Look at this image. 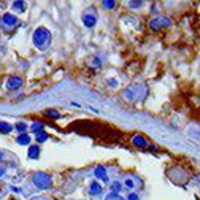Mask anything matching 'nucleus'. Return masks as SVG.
Wrapping results in <instances>:
<instances>
[{
	"instance_id": "f257e3e1",
	"label": "nucleus",
	"mask_w": 200,
	"mask_h": 200,
	"mask_svg": "<svg viewBox=\"0 0 200 200\" xmlns=\"http://www.w3.org/2000/svg\"><path fill=\"white\" fill-rule=\"evenodd\" d=\"M49 30L45 29V27H38V29L33 32V43H35V46L38 48H45V45L49 43Z\"/></svg>"
},
{
	"instance_id": "f03ea898",
	"label": "nucleus",
	"mask_w": 200,
	"mask_h": 200,
	"mask_svg": "<svg viewBox=\"0 0 200 200\" xmlns=\"http://www.w3.org/2000/svg\"><path fill=\"white\" fill-rule=\"evenodd\" d=\"M32 181L38 189H48L51 186V176L48 173H43V171H38V173L33 175Z\"/></svg>"
},
{
	"instance_id": "7ed1b4c3",
	"label": "nucleus",
	"mask_w": 200,
	"mask_h": 200,
	"mask_svg": "<svg viewBox=\"0 0 200 200\" xmlns=\"http://www.w3.org/2000/svg\"><path fill=\"white\" fill-rule=\"evenodd\" d=\"M143 94H144V86H143V84H138V83H135V84L129 86L126 91H124V95H126L129 100L140 99Z\"/></svg>"
},
{
	"instance_id": "20e7f679",
	"label": "nucleus",
	"mask_w": 200,
	"mask_h": 200,
	"mask_svg": "<svg viewBox=\"0 0 200 200\" xmlns=\"http://www.w3.org/2000/svg\"><path fill=\"white\" fill-rule=\"evenodd\" d=\"M170 25V19L165 18V16H161V18H156L149 22V27L153 30H161V29H165V27Z\"/></svg>"
},
{
	"instance_id": "39448f33",
	"label": "nucleus",
	"mask_w": 200,
	"mask_h": 200,
	"mask_svg": "<svg viewBox=\"0 0 200 200\" xmlns=\"http://www.w3.org/2000/svg\"><path fill=\"white\" fill-rule=\"evenodd\" d=\"M95 176L99 178V180H102L103 183H107L108 181V175H107V170H105V167H102V165H99L97 168H95Z\"/></svg>"
},
{
	"instance_id": "423d86ee",
	"label": "nucleus",
	"mask_w": 200,
	"mask_h": 200,
	"mask_svg": "<svg viewBox=\"0 0 200 200\" xmlns=\"http://www.w3.org/2000/svg\"><path fill=\"white\" fill-rule=\"evenodd\" d=\"M21 84H22V80H21L19 76H13L8 80V83H6V86H8L10 89H19Z\"/></svg>"
},
{
	"instance_id": "0eeeda50",
	"label": "nucleus",
	"mask_w": 200,
	"mask_h": 200,
	"mask_svg": "<svg viewBox=\"0 0 200 200\" xmlns=\"http://www.w3.org/2000/svg\"><path fill=\"white\" fill-rule=\"evenodd\" d=\"M83 22H84L86 27H94L95 22H97V18H95V15H84L83 16Z\"/></svg>"
},
{
	"instance_id": "6e6552de",
	"label": "nucleus",
	"mask_w": 200,
	"mask_h": 200,
	"mask_svg": "<svg viewBox=\"0 0 200 200\" xmlns=\"http://www.w3.org/2000/svg\"><path fill=\"white\" fill-rule=\"evenodd\" d=\"M2 21H3V24H5V25H15L18 19H16V16L10 15V13H5L3 18H2Z\"/></svg>"
},
{
	"instance_id": "1a4fd4ad",
	"label": "nucleus",
	"mask_w": 200,
	"mask_h": 200,
	"mask_svg": "<svg viewBox=\"0 0 200 200\" xmlns=\"http://www.w3.org/2000/svg\"><path fill=\"white\" fill-rule=\"evenodd\" d=\"M29 157H30V159H38V157H40L38 144H32V146H29Z\"/></svg>"
},
{
	"instance_id": "9d476101",
	"label": "nucleus",
	"mask_w": 200,
	"mask_h": 200,
	"mask_svg": "<svg viewBox=\"0 0 200 200\" xmlns=\"http://www.w3.org/2000/svg\"><path fill=\"white\" fill-rule=\"evenodd\" d=\"M102 192V186L99 184V183H91V186H89V194L91 195H97V194H100Z\"/></svg>"
},
{
	"instance_id": "9b49d317",
	"label": "nucleus",
	"mask_w": 200,
	"mask_h": 200,
	"mask_svg": "<svg viewBox=\"0 0 200 200\" xmlns=\"http://www.w3.org/2000/svg\"><path fill=\"white\" fill-rule=\"evenodd\" d=\"M132 141H134V144H135L137 148H144V146L148 144V143H146V140H144L141 135H135Z\"/></svg>"
},
{
	"instance_id": "f8f14e48",
	"label": "nucleus",
	"mask_w": 200,
	"mask_h": 200,
	"mask_svg": "<svg viewBox=\"0 0 200 200\" xmlns=\"http://www.w3.org/2000/svg\"><path fill=\"white\" fill-rule=\"evenodd\" d=\"M13 130V126L8 122H5V121H0V132H3V134H8Z\"/></svg>"
},
{
	"instance_id": "ddd939ff",
	"label": "nucleus",
	"mask_w": 200,
	"mask_h": 200,
	"mask_svg": "<svg viewBox=\"0 0 200 200\" xmlns=\"http://www.w3.org/2000/svg\"><path fill=\"white\" fill-rule=\"evenodd\" d=\"M18 143H19V144H29V143H30V137L27 135V134H21V135L18 137Z\"/></svg>"
},
{
	"instance_id": "4468645a",
	"label": "nucleus",
	"mask_w": 200,
	"mask_h": 200,
	"mask_svg": "<svg viewBox=\"0 0 200 200\" xmlns=\"http://www.w3.org/2000/svg\"><path fill=\"white\" fill-rule=\"evenodd\" d=\"M13 8H16L18 11H24L25 10V3L21 2V0H16V2H13Z\"/></svg>"
},
{
	"instance_id": "2eb2a0df",
	"label": "nucleus",
	"mask_w": 200,
	"mask_h": 200,
	"mask_svg": "<svg viewBox=\"0 0 200 200\" xmlns=\"http://www.w3.org/2000/svg\"><path fill=\"white\" fill-rule=\"evenodd\" d=\"M105 200H126V198H122L119 194H116V192H110Z\"/></svg>"
},
{
	"instance_id": "dca6fc26",
	"label": "nucleus",
	"mask_w": 200,
	"mask_h": 200,
	"mask_svg": "<svg viewBox=\"0 0 200 200\" xmlns=\"http://www.w3.org/2000/svg\"><path fill=\"white\" fill-rule=\"evenodd\" d=\"M32 130H33V132H43V124H41V122H33L32 124Z\"/></svg>"
},
{
	"instance_id": "f3484780",
	"label": "nucleus",
	"mask_w": 200,
	"mask_h": 200,
	"mask_svg": "<svg viewBox=\"0 0 200 200\" xmlns=\"http://www.w3.org/2000/svg\"><path fill=\"white\" fill-rule=\"evenodd\" d=\"M48 140V134L46 132H38L37 134V141L38 143H43V141H46Z\"/></svg>"
},
{
	"instance_id": "a211bd4d",
	"label": "nucleus",
	"mask_w": 200,
	"mask_h": 200,
	"mask_svg": "<svg viewBox=\"0 0 200 200\" xmlns=\"http://www.w3.org/2000/svg\"><path fill=\"white\" fill-rule=\"evenodd\" d=\"M102 5L105 6L107 10H111V8H114L116 2H114V0H103V3H102Z\"/></svg>"
},
{
	"instance_id": "6ab92c4d",
	"label": "nucleus",
	"mask_w": 200,
	"mask_h": 200,
	"mask_svg": "<svg viewBox=\"0 0 200 200\" xmlns=\"http://www.w3.org/2000/svg\"><path fill=\"white\" fill-rule=\"evenodd\" d=\"M16 129H18V132H21V134H25L27 126H25L24 122H18V124H16Z\"/></svg>"
},
{
	"instance_id": "aec40b11",
	"label": "nucleus",
	"mask_w": 200,
	"mask_h": 200,
	"mask_svg": "<svg viewBox=\"0 0 200 200\" xmlns=\"http://www.w3.org/2000/svg\"><path fill=\"white\" fill-rule=\"evenodd\" d=\"M46 114L49 116V118H54V119H59V118H60V114H59L57 111H54V110H48Z\"/></svg>"
},
{
	"instance_id": "412c9836",
	"label": "nucleus",
	"mask_w": 200,
	"mask_h": 200,
	"mask_svg": "<svg viewBox=\"0 0 200 200\" xmlns=\"http://www.w3.org/2000/svg\"><path fill=\"white\" fill-rule=\"evenodd\" d=\"M111 191H113V192H116V194H118V192L121 191V184H119L118 181H114V183L111 184Z\"/></svg>"
},
{
	"instance_id": "4be33fe9",
	"label": "nucleus",
	"mask_w": 200,
	"mask_h": 200,
	"mask_svg": "<svg viewBox=\"0 0 200 200\" xmlns=\"http://www.w3.org/2000/svg\"><path fill=\"white\" fill-rule=\"evenodd\" d=\"M141 5H143L141 0H138V2H129V6H130V8H138V6H141Z\"/></svg>"
},
{
	"instance_id": "5701e85b",
	"label": "nucleus",
	"mask_w": 200,
	"mask_h": 200,
	"mask_svg": "<svg viewBox=\"0 0 200 200\" xmlns=\"http://www.w3.org/2000/svg\"><path fill=\"white\" fill-rule=\"evenodd\" d=\"M126 186H127V188H134V181L130 180V178H127V180H126Z\"/></svg>"
},
{
	"instance_id": "b1692460",
	"label": "nucleus",
	"mask_w": 200,
	"mask_h": 200,
	"mask_svg": "<svg viewBox=\"0 0 200 200\" xmlns=\"http://www.w3.org/2000/svg\"><path fill=\"white\" fill-rule=\"evenodd\" d=\"M108 83H110V86H113V87L118 86V81H116V80H108Z\"/></svg>"
},
{
	"instance_id": "393cba45",
	"label": "nucleus",
	"mask_w": 200,
	"mask_h": 200,
	"mask_svg": "<svg viewBox=\"0 0 200 200\" xmlns=\"http://www.w3.org/2000/svg\"><path fill=\"white\" fill-rule=\"evenodd\" d=\"M129 200H138V197H137V194H130L129 195Z\"/></svg>"
},
{
	"instance_id": "a878e982",
	"label": "nucleus",
	"mask_w": 200,
	"mask_h": 200,
	"mask_svg": "<svg viewBox=\"0 0 200 200\" xmlns=\"http://www.w3.org/2000/svg\"><path fill=\"white\" fill-rule=\"evenodd\" d=\"M3 175V170H0V176H2Z\"/></svg>"
}]
</instances>
